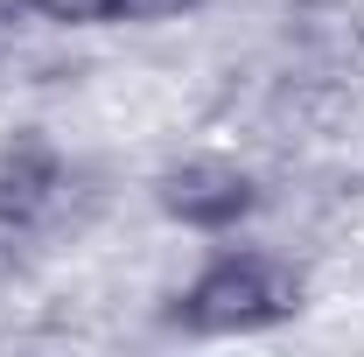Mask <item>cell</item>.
I'll return each instance as SVG.
<instances>
[{
    "mask_svg": "<svg viewBox=\"0 0 364 357\" xmlns=\"http://www.w3.org/2000/svg\"><path fill=\"white\" fill-rule=\"evenodd\" d=\"M43 21H63V28H98V21H119V0H28Z\"/></svg>",
    "mask_w": 364,
    "mask_h": 357,
    "instance_id": "3957f363",
    "label": "cell"
},
{
    "mask_svg": "<svg viewBox=\"0 0 364 357\" xmlns=\"http://www.w3.org/2000/svg\"><path fill=\"white\" fill-rule=\"evenodd\" d=\"M161 211L189 231H225L252 211V176L231 161H182L161 176Z\"/></svg>",
    "mask_w": 364,
    "mask_h": 357,
    "instance_id": "7a4b0ae2",
    "label": "cell"
},
{
    "mask_svg": "<svg viewBox=\"0 0 364 357\" xmlns=\"http://www.w3.org/2000/svg\"><path fill=\"white\" fill-rule=\"evenodd\" d=\"M301 309V280L267 260V252H231V260H210L182 287V329L196 336H252V329H273Z\"/></svg>",
    "mask_w": 364,
    "mask_h": 357,
    "instance_id": "6da1fadb",
    "label": "cell"
},
{
    "mask_svg": "<svg viewBox=\"0 0 364 357\" xmlns=\"http://www.w3.org/2000/svg\"><path fill=\"white\" fill-rule=\"evenodd\" d=\"M182 7H196V0H119V21H168Z\"/></svg>",
    "mask_w": 364,
    "mask_h": 357,
    "instance_id": "277c9868",
    "label": "cell"
}]
</instances>
